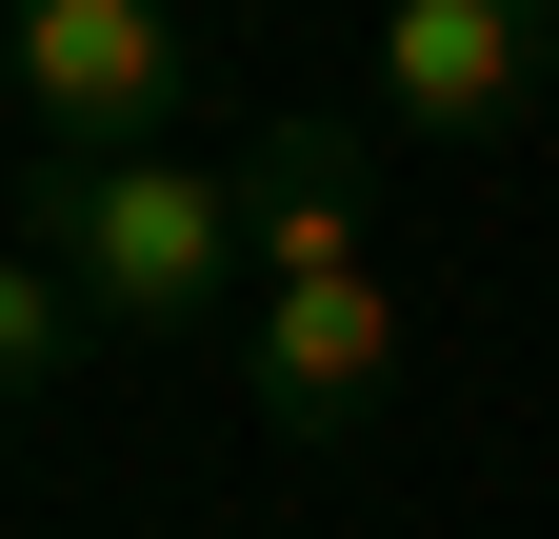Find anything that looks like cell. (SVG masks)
Instances as JSON below:
<instances>
[{
  "mask_svg": "<svg viewBox=\"0 0 559 539\" xmlns=\"http://www.w3.org/2000/svg\"><path fill=\"white\" fill-rule=\"evenodd\" d=\"M40 220H60V300L100 340H221V300H260L240 260V160H40Z\"/></svg>",
  "mask_w": 559,
  "mask_h": 539,
  "instance_id": "6da1fadb",
  "label": "cell"
},
{
  "mask_svg": "<svg viewBox=\"0 0 559 539\" xmlns=\"http://www.w3.org/2000/svg\"><path fill=\"white\" fill-rule=\"evenodd\" d=\"M0 81L40 100V160H140L200 60L160 0H0Z\"/></svg>",
  "mask_w": 559,
  "mask_h": 539,
  "instance_id": "7a4b0ae2",
  "label": "cell"
},
{
  "mask_svg": "<svg viewBox=\"0 0 559 539\" xmlns=\"http://www.w3.org/2000/svg\"><path fill=\"white\" fill-rule=\"evenodd\" d=\"M240 380H260L280 440H360L380 399H400V280H380V260H340V280H260V300H240Z\"/></svg>",
  "mask_w": 559,
  "mask_h": 539,
  "instance_id": "3957f363",
  "label": "cell"
},
{
  "mask_svg": "<svg viewBox=\"0 0 559 539\" xmlns=\"http://www.w3.org/2000/svg\"><path fill=\"white\" fill-rule=\"evenodd\" d=\"M539 60H559L539 0H380V120L400 141H500L539 100Z\"/></svg>",
  "mask_w": 559,
  "mask_h": 539,
  "instance_id": "277c9868",
  "label": "cell"
},
{
  "mask_svg": "<svg viewBox=\"0 0 559 539\" xmlns=\"http://www.w3.org/2000/svg\"><path fill=\"white\" fill-rule=\"evenodd\" d=\"M240 260L260 280H340V260H360V141H340V120H280L240 160Z\"/></svg>",
  "mask_w": 559,
  "mask_h": 539,
  "instance_id": "5b68a950",
  "label": "cell"
},
{
  "mask_svg": "<svg viewBox=\"0 0 559 539\" xmlns=\"http://www.w3.org/2000/svg\"><path fill=\"white\" fill-rule=\"evenodd\" d=\"M40 380H60V260L0 240V399H40Z\"/></svg>",
  "mask_w": 559,
  "mask_h": 539,
  "instance_id": "8992f818",
  "label": "cell"
}]
</instances>
